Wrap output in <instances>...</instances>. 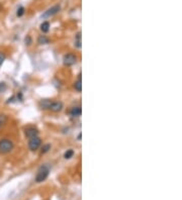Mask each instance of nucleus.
<instances>
[{"instance_id": "obj_1", "label": "nucleus", "mask_w": 182, "mask_h": 200, "mask_svg": "<svg viewBox=\"0 0 182 200\" xmlns=\"http://www.w3.org/2000/svg\"><path fill=\"white\" fill-rule=\"evenodd\" d=\"M13 149V143L10 140H0V153L7 154L11 152Z\"/></svg>"}, {"instance_id": "obj_2", "label": "nucleus", "mask_w": 182, "mask_h": 200, "mask_svg": "<svg viewBox=\"0 0 182 200\" xmlns=\"http://www.w3.org/2000/svg\"><path fill=\"white\" fill-rule=\"evenodd\" d=\"M48 176H49V168L44 166L38 170V174L36 176V183H41V182L45 181L48 178Z\"/></svg>"}, {"instance_id": "obj_3", "label": "nucleus", "mask_w": 182, "mask_h": 200, "mask_svg": "<svg viewBox=\"0 0 182 200\" xmlns=\"http://www.w3.org/2000/svg\"><path fill=\"white\" fill-rule=\"evenodd\" d=\"M41 144H42V140H41L40 138L38 136H35L33 138H29V142H28V148L31 151H36L40 148Z\"/></svg>"}, {"instance_id": "obj_4", "label": "nucleus", "mask_w": 182, "mask_h": 200, "mask_svg": "<svg viewBox=\"0 0 182 200\" xmlns=\"http://www.w3.org/2000/svg\"><path fill=\"white\" fill-rule=\"evenodd\" d=\"M63 62L65 66H72L77 62V57L73 54H67L64 56Z\"/></svg>"}, {"instance_id": "obj_5", "label": "nucleus", "mask_w": 182, "mask_h": 200, "mask_svg": "<svg viewBox=\"0 0 182 200\" xmlns=\"http://www.w3.org/2000/svg\"><path fill=\"white\" fill-rule=\"evenodd\" d=\"M24 135H26V138H35V136H38V130L36 128V127L29 126V127H27V128L24 129Z\"/></svg>"}, {"instance_id": "obj_6", "label": "nucleus", "mask_w": 182, "mask_h": 200, "mask_svg": "<svg viewBox=\"0 0 182 200\" xmlns=\"http://www.w3.org/2000/svg\"><path fill=\"white\" fill-rule=\"evenodd\" d=\"M62 108H63V103L61 101L51 102V104L49 106V109L53 111V112H59V111L62 110Z\"/></svg>"}, {"instance_id": "obj_7", "label": "nucleus", "mask_w": 182, "mask_h": 200, "mask_svg": "<svg viewBox=\"0 0 182 200\" xmlns=\"http://www.w3.org/2000/svg\"><path fill=\"white\" fill-rule=\"evenodd\" d=\"M61 9L60 5H55L53 6L52 8H50L48 11H45V12L43 14V17H49V16H52V15L56 14L57 12H58L59 10Z\"/></svg>"}, {"instance_id": "obj_8", "label": "nucleus", "mask_w": 182, "mask_h": 200, "mask_svg": "<svg viewBox=\"0 0 182 200\" xmlns=\"http://www.w3.org/2000/svg\"><path fill=\"white\" fill-rule=\"evenodd\" d=\"M81 112H82V110H81V107H80V106H75V107H73V108L71 109V111H70V113H71L72 116H75V117L80 116V115H81Z\"/></svg>"}, {"instance_id": "obj_9", "label": "nucleus", "mask_w": 182, "mask_h": 200, "mask_svg": "<svg viewBox=\"0 0 182 200\" xmlns=\"http://www.w3.org/2000/svg\"><path fill=\"white\" fill-rule=\"evenodd\" d=\"M74 88L76 89L78 92H81L82 90V81H81V75H79L78 80L74 83Z\"/></svg>"}, {"instance_id": "obj_10", "label": "nucleus", "mask_w": 182, "mask_h": 200, "mask_svg": "<svg viewBox=\"0 0 182 200\" xmlns=\"http://www.w3.org/2000/svg\"><path fill=\"white\" fill-rule=\"evenodd\" d=\"M51 100H42V101L40 102V106L42 108H44V109H49V106H50V104H51Z\"/></svg>"}, {"instance_id": "obj_11", "label": "nucleus", "mask_w": 182, "mask_h": 200, "mask_svg": "<svg viewBox=\"0 0 182 200\" xmlns=\"http://www.w3.org/2000/svg\"><path fill=\"white\" fill-rule=\"evenodd\" d=\"M38 43L40 45H47V44H49V38L45 35H41L40 38H38Z\"/></svg>"}, {"instance_id": "obj_12", "label": "nucleus", "mask_w": 182, "mask_h": 200, "mask_svg": "<svg viewBox=\"0 0 182 200\" xmlns=\"http://www.w3.org/2000/svg\"><path fill=\"white\" fill-rule=\"evenodd\" d=\"M49 27H50V23L48 21H45L41 24V30L44 31V33H47L49 30Z\"/></svg>"}, {"instance_id": "obj_13", "label": "nucleus", "mask_w": 182, "mask_h": 200, "mask_svg": "<svg viewBox=\"0 0 182 200\" xmlns=\"http://www.w3.org/2000/svg\"><path fill=\"white\" fill-rule=\"evenodd\" d=\"M75 45L80 49L81 48V33H78L76 35V40H75Z\"/></svg>"}, {"instance_id": "obj_14", "label": "nucleus", "mask_w": 182, "mask_h": 200, "mask_svg": "<svg viewBox=\"0 0 182 200\" xmlns=\"http://www.w3.org/2000/svg\"><path fill=\"white\" fill-rule=\"evenodd\" d=\"M73 156H74V151H73V150H68V151L65 153V155H64V158L70 159V158H72Z\"/></svg>"}, {"instance_id": "obj_15", "label": "nucleus", "mask_w": 182, "mask_h": 200, "mask_svg": "<svg viewBox=\"0 0 182 200\" xmlns=\"http://www.w3.org/2000/svg\"><path fill=\"white\" fill-rule=\"evenodd\" d=\"M50 149H51V145H49V144L45 145L44 147H43V149H42V153H43V154L47 153V152H49V150H50Z\"/></svg>"}, {"instance_id": "obj_16", "label": "nucleus", "mask_w": 182, "mask_h": 200, "mask_svg": "<svg viewBox=\"0 0 182 200\" xmlns=\"http://www.w3.org/2000/svg\"><path fill=\"white\" fill-rule=\"evenodd\" d=\"M24 13V8L22 6H20L19 8L17 9V16H22Z\"/></svg>"}, {"instance_id": "obj_17", "label": "nucleus", "mask_w": 182, "mask_h": 200, "mask_svg": "<svg viewBox=\"0 0 182 200\" xmlns=\"http://www.w3.org/2000/svg\"><path fill=\"white\" fill-rule=\"evenodd\" d=\"M4 60H5V55L0 52V66L2 65V63L4 62Z\"/></svg>"}, {"instance_id": "obj_18", "label": "nucleus", "mask_w": 182, "mask_h": 200, "mask_svg": "<svg viewBox=\"0 0 182 200\" xmlns=\"http://www.w3.org/2000/svg\"><path fill=\"white\" fill-rule=\"evenodd\" d=\"M5 89H6L5 84H4V83H0V92H2V91L5 90Z\"/></svg>"}, {"instance_id": "obj_19", "label": "nucleus", "mask_w": 182, "mask_h": 200, "mask_svg": "<svg viewBox=\"0 0 182 200\" xmlns=\"http://www.w3.org/2000/svg\"><path fill=\"white\" fill-rule=\"evenodd\" d=\"M26 43L27 45H31V38L29 36H27V38H26Z\"/></svg>"}, {"instance_id": "obj_20", "label": "nucleus", "mask_w": 182, "mask_h": 200, "mask_svg": "<svg viewBox=\"0 0 182 200\" xmlns=\"http://www.w3.org/2000/svg\"><path fill=\"white\" fill-rule=\"evenodd\" d=\"M1 124H2V121H1V120H0V126H1Z\"/></svg>"}]
</instances>
